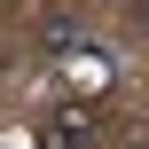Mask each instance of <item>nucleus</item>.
I'll return each instance as SVG.
<instances>
[{
    "instance_id": "1",
    "label": "nucleus",
    "mask_w": 149,
    "mask_h": 149,
    "mask_svg": "<svg viewBox=\"0 0 149 149\" xmlns=\"http://www.w3.org/2000/svg\"><path fill=\"white\" fill-rule=\"evenodd\" d=\"M39 47H47V55H71V47H86V24H79V16H47V24H39Z\"/></svg>"
},
{
    "instance_id": "2",
    "label": "nucleus",
    "mask_w": 149,
    "mask_h": 149,
    "mask_svg": "<svg viewBox=\"0 0 149 149\" xmlns=\"http://www.w3.org/2000/svg\"><path fill=\"white\" fill-rule=\"evenodd\" d=\"M134 24H141V31H149V0H134Z\"/></svg>"
}]
</instances>
